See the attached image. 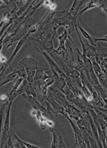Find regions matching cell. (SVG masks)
I'll list each match as a JSON object with an SVG mask.
<instances>
[{
  "label": "cell",
  "mask_w": 107,
  "mask_h": 148,
  "mask_svg": "<svg viewBox=\"0 0 107 148\" xmlns=\"http://www.w3.org/2000/svg\"><path fill=\"white\" fill-rule=\"evenodd\" d=\"M49 130L53 137V141L51 148H65V144L60 132L52 127H50Z\"/></svg>",
  "instance_id": "obj_1"
},
{
  "label": "cell",
  "mask_w": 107,
  "mask_h": 148,
  "mask_svg": "<svg viewBox=\"0 0 107 148\" xmlns=\"http://www.w3.org/2000/svg\"><path fill=\"white\" fill-rule=\"evenodd\" d=\"M65 116L67 118V119L69 120L70 122L71 123V125H72L73 130L74 131V134H75V135L76 138V145H76H77V147H86V145H84L85 144H84L82 137V132H81L80 130L72 123V122L71 120L70 119L68 116H67L66 115Z\"/></svg>",
  "instance_id": "obj_2"
},
{
  "label": "cell",
  "mask_w": 107,
  "mask_h": 148,
  "mask_svg": "<svg viewBox=\"0 0 107 148\" xmlns=\"http://www.w3.org/2000/svg\"><path fill=\"white\" fill-rule=\"evenodd\" d=\"M23 96L29 102L30 105H32L33 109L37 110H39V111L42 112V113H43L44 114H45L46 109H45L44 107H43L39 103V102L37 101L35 99H34V98L33 97V96H30V95H23Z\"/></svg>",
  "instance_id": "obj_3"
},
{
  "label": "cell",
  "mask_w": 107,
  "mask_h": 148,
  "mask_svg": "<svg viewBox=\"0 0 107 148\" xmlns=\"http://www.w3.org/2000/svg\"><path fill=\"white\" fill-rule=\"evenodd\" d=\"M10 134L14 148H26L25 145L22 142V140L18 138L11 128L10 129Z\"/></svg>",
  "instance_id": "obj_4"
},
{
  "label": "cell",
  "mask_w": 107,
  "mask_h": 148,
  "mask_svg": "<svg viewBox=\"0 0 107 148\" xmlns=\"http://www.w3.org/2000/svg\"><path fill=\"white\" fill-rule=\"evenodd\" d=\"M47 100L48 101L51 105H52V107L55 110V112H57V113L63 114L65 116L66 115L64 113V109L63 108V107L60 106V105H59L57 103H56V102L55 101L53 98H52L51 96L50 97L49 96L47 98Z\"/></svg>",
  "instance_id": "obj_5"
},
{
  "label": "cell",
  "mask_w": 107,
  "mask_h": 148,
  "mask_svg": "<svg viewBox=\"0 0 107 148\" xmlns=\"http://www.w3.org/2000/svg\"><path fill=\"white\" fill-rule=\"evenodd\" d=\"M67 112L71 118H74L75 120H78L79 118L81 116V112L73 106H68Z\"/></svg>",
  "instance_id": "obj_6"
},
{
  "label": "cell",
  "mask_w": 107,
  "mask_h": 148,
  "mask_svg": "<svg viewBox=\"0 0 107 148\" xmlns=\"http://www.w3.org/2000/svg\"><path fill=\"white\" fill-rule=\"evenodd\" d=\"M25 40H21V41L19 42V43L18 44L17 47L16 48L14 51L13 52V54H12V55L10 59H9V61H8L7 65H6V66L10 65V64L11 63L12 61L13 60V59L14 58L15 56L17 55V53L18 52V51H19L20 48L22 47V45H23V44L25 43Z\"/></svg>",
  "instance_id": "obj_7"
},
{
  "label": "cell",
  "mask_w": 107,
  "mask_h": 148,
  "mask_svg": "<svg viewBox=\"0 0 107 148\" xmlns=\"http://www.w3.org/2000/svg\"><path fill=\"white\" fill-rule=\"evenodd\" d=\"M23 80H24V78H23V77H20L17 80L14 85H13V87H12L11 93H12L15 91L17 90V89L18 88Z\"/></svg>",
  "instance_id": "obj_8"
},
{
  "label": "cell",
  "mask_w": 107,
  "mask_h": 148,
  "mask_svg": "<svg viewBox=\"0 0 107 148\" xmlns=\"http://www.w3.org/2000/svg\"><path fill=\"white\" fill-rule=\"evenodd\" d=\"M79 28L80 29V30H81V32H82V33L83 35L86 38L88 39V40H90V42L92 43V44L93 45V43L92 42V39H91V37L89 35V34H88L86 32H85V31H84L80 27Z\"/></svg>",
  "instance_id": "obj_9"
},
{
  "label": "cell",
  "mask_w": 107,
  "mask_h": 148,
  "mask_svg": "<svg viewBox=\"0 0 107 148\" xmlns=\"http://www.w3.org/2000/svg\"><path fill=\"white\" fill-rule=\"evenodd\" d=\"M45 123L50 126V127H52L53 125H54V123L50 119H48L47 118L45 121Z\"/></svg>",
  "instance_id": "obj_10"
},
{
  "label": "cell",
  "mask_w": 107,
  "mask_h": 148,
  "mask_svg": "<svg viewBox=\"0 0 107 148\" xmlns=\"http://www.w3.org/2000/svg\"><path fill=\"white\" fill-rule=\"evenodd\" d=\"M7 96L6 95H1V101H6V99H7Z\"/></svg>",
  "instance_id": "obj_11"
}]
</instances>
